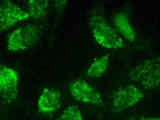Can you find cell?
<instances>
[{
  "label": "cell",
  "mask_w": 160,
  "mask_h": 120,
  "mask_svg": "<svg viewBox=\"0 0 160 120\" xmlns=\"http://www.w3.org/2000/svg\"><path fill=\"white\" fill-rule=\"evenodd\" d=\"M130 80L147 90L160 88V55L142 61L130 71Z\"/></svg>",
  "instance_id": "6da1fadb"
},
{
  "label": "cell",
  "mask_w": 160,
  "mask_h": 120,
  "mask_svg": "<svg viewBox=\"0 0 160 120\" xmlns=\"http://www.w3.org/2000/svg\"><path fill=\"white\" fill-rule=\"evenodd\" d=\"M92 35L97 42L105 48L118 49L125 45L123 40L105 18L94 14L89 19Z\"/></svg>",
  "instance_id": "7a4b0ae2"
},
{
  "label": "cell",
  "mask_w": 160,
  "mask_h": 120,
  "mask_svg": "<svg viewBox=\"0 0 160 120\" xmlns=\"http://www.w3.org/2000/svg\"><path fill=\"white\" fill-rule=\"evenodd\" d=\"M38 27L32 24L22 26L8 35L7 47L9 51L16 52L28 49L39 41Z\"/></svg>",
  "instance_id": "3957f363"
},
{
  "label": "cell",
  "mask_w": 160,
  "mask_h": 120,
  "mask_svg": "<svg viewBox=\"0 0 160 120\" xmlns=\"http://www.w3.org/2000/svg\"><path fill=\"white\" fill-rule=\"evenodd\" d=\"M144 97V92L133 85L122 86L111 95L112 112L120 113L136 105Z\"/></svg>",
  "instance_id": "277c9868"
},
{
  "label": "cell",
  "mask_w": 160,
  "mask_h": 120,
  "mask_svg": "<svg viewBox=\"0 0 160 120\" xmlns=\"http://www.w3.org/2000/svg\"><path fill=\"white\" fill-rule=\"evenodd\" d=\"M69 91L73 99L80 103L103 107L104 103L99 92L82 79L74 80L69 84Z\"/></svg>",
  "instance_id": "5b68a950"
},
{
  "label": "cell",
  "mask_w": 160,
  "mask_h": 120,
  "mask_svg": "<svg viewBox=\"0 0 160 120\" xmlns=\"http://www.w3.org/2000/svg\"><path fill=\"white\" fill-rule=\"evenodd\" d=\"M28 12L10 1H3L0 6L1 32L8 30L18 22L30 18Z\"/></svg>",
  "instance_id": "8992f818"
},
{
  "label": "cell",
  "mask_w": 160,
  "mask_h": 120,
  "mask_svg": "<svg viewBox=\"0 0 160 120\" xmlns=\"http://www.w3.org/2000/svg\"><path fill=\"white\" fill-rule=\"evenodd\" d=\"M19 75L15 69L1 64L0 66V93L6 101L17 97Z\"/></svg>",
  "instance_id": "52a82bcc"
},
{
  "label": "cell",
  "mask_w": 160,
  "mask_h": 120,
  "mask_svg": "<svg viewBox=\"0 0 160 120\" xmlns=\"http://www.w3.org/2000/svg\"><path fill=\"white\" fill-rule=\"evenodd\" d=\"M62 101V94L59 90L44 88L38 101V112L44 115L53 114L59 109Z\"/></svg>",
  "instance_id": "ba28073f"
},
{
  "label": "cell",
  "mask_w": 160,
  "mask_h": 120,
  "mask_svg": "<svg viewBox=\"0 0 160 120\" xmlns=\"http://www.w3.org/2000/svg\"><path fill=\"white\" fill-rule=\"evenodd\" d=\"M113 23L118 33L129 41L136 39V33L133 29L128 13L125 11L118 13L113 17Z\"/></svg>",
  "instance_id": "9c48e42d"
},
{
  "label": "cell",
  "mask_w": 160,
  "mask_h": 120,
  "mask_svg": "<svg viewBox=\"0 0 160 120\" xmlns=\"http://www.w3.org/2000/svg\"><path fill=\"white\" fill-rule=\"evenodd\" d=\"M48 0H30L27 2L28 12L35 19H41L45 16L49 6Z\"/></svg>",
  "instance_id": "30bf717a"
},
{
  "label": "cell",
  "mask_w": 160,
  "mask_h": 120,
  "mask_svg": "<svg viewBox=\"0 0 160 120\" xmlns=\"http://www.w3.org/2000/svg\"><path fill=\"white\" fill-rule=\"evenodd\" d=\"M109 64V55L107 54L92 62L86 74L88 77L93 78L101 76L108 69Z\"/></svg>",
  "instance_id": "8fae6325"
},
{
  "label": "cell",
  "mask_w": 160,
  "mask_h": 120,
  "mask_svg": "<svg viewBox=\"0 0 160 120\" xmlns=\"http://www.w3.org/2000/svg\"><path fill=\"white\" fill-rule=\"evenodd\" d=\"M83 117L79 108L76 105L66 107L57 120H82Z\"/></svg>",
  "instance_id": "7c38bea8"
},
{
  "label": "cell",
  "mask_w": 160,
  "mask_h": 120,
  "mask_svg": "<svg viewBox=\"0 0 160 120\" xmlns=\"http://www.w3.org/2000/svg\"><path fill=\"white\" fill-rule=\"evenodd\" d=\"M67 1L66 0H60V1H55L54 4L57 7L60 9H62L65 7L67 4Z\"/></svg>",
  "instance_id": "4fadbf2b"
},
{
  "label": "cell",
  "mask_w": 160,
  "mask_h": 120,
  "mask_svg": "<svg viewBox=\"0 0 160 120\" xmlns=\"http://www.w3.org/2000/svg\"><path fill=\"white\" fill-rule=\"evenodd\" d=\"M132 120H160V117H139L135 118V119Z\"/></svg>",
  "instance_id": "5bb4252c"
}]
</instances>
